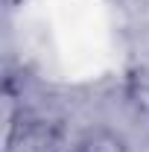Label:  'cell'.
Wrapping results in <instances>:
<instances>
[{
  "label": "cell",
  "instance_id": "obj_1",
  "mask_svg": "<svg viewBox=\"0 0 149 152\" xmlns=\"http://www.w3.org/2000/svg\"><path fill=\"white\" fill-rule=\"evenodd\" d=\"M73 152H129V140L117 129L99 126V129H91L88 134H82Z\"/></svg>",
  "mask_w": 149,
  "mask_h": 152
}]
</instances>
